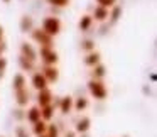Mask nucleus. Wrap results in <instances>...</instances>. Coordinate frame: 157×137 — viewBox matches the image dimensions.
Returning a JSON list of instances; mask_svg holds the SVG:
<instances>
[{
  "instance_id": "nucleus-1",
  "label": "nucleus",
  "mask_w": 157,
  "mask_h": 137,
  "mask_svg": "<svg viewBox=\"0 0 157 137\" xmlns=\"http://www.w3.org/2000/svg\"><path fill=\"white\" fill-rule=\"evenodd\" d=\"M42 31L48 36H51V37L59 34V31H61V21L58 17H46L44 22H42Z\"/></svg>"
},
{
  "instance_id": "nucleus-2",
  "label": "nucleus",
  "mask_w": 157,
  "mask_h": 137,
  "mask_svg": "<svg viewBox=\"0 0 157 137\" xmlns=\"http://www.w3.org/2000/svg\"><path fill=\"white\" fill-rule=\"evenodd\" d=\"M88 88H90V93H91L95 98H98V100H103L106 96L105 85H103L101 81H98V80H91V81L88 83Z\"/></svg>"
},
{
  "instance_id": "nucleus-3",
  "label": "nucleus",
  "mask_w": 157,
  "mask_h": 137,
  "mask_svg": "<svg viewBox=\"0 0 157 137\" xmlns=\"http://www.w3.org/2000/svg\"><path fill=\"white\" fill-rule=\"evenodd\" d=\"M41 58L48 66H54L58 63V53L52 48H41Z\"/></svg>"
},
{
  "instance_id": "nucleus-4",
  "label": "nucleus",
  "mask_w": 157,
  "mask_h": 137,
  "mask_svg": "<svg viewBox=\"0 0 157 137\" xmlns=\"http://www.w3.org/2000/svg\"><path fill=\"white\" fill-rule=\"evenodd\" d=\"M32 37H34V41H37L39 44H42V48H51L52 37H51V36H48L44 31H41V29L32 32Z\"/></svg>"
},
{
  "instance_id": "nucleus-5",
  "label": "nucleus",
  "mask_w": 157,
  "mask_h": 137,
  "mask_svg": "<svg viewBox=\"0 0 157 137\" xmlns=\"http://www.w3.org/2000/svg\"><path fill=\"white\" fill-rule=\"evenodd\" d=\"M42 75H44V78L48 83H54V81H58V78H59V71H58L56 66H46Z\"/></svg>"
},
{
  "instance_id": "nucleus-6",
  "label": "nucleus",
  "mask_w": 157,
  "mask_h": 137,
  "mask_svg": "<svg viewBox=\"0 0 157 137\" xmlns=\"http://www.w3.org/2000/svg\"><path fill=\"white\" fill-rule=\"evenodd\" d=\"M32 86H34L36 90H44V88H48V81H46V78H44V75L42 73H36L34 76H32Z\"/></svg>"
},
{
  "instance_id": "nucleus-7",
  "label": "nucleus",
  "mask_w": 157,
  "mask_h": 137,
  "mask_svg": "<svg viewBox=\"0 0 157 137\" xmlns=\"http://www.w3.org/2000/svg\"><path fill=\"white\" fill-rule=\"evenodd\" d=\"M22 58H25V59H29V61L34 63L36 59H37V53L34 51V48H32L31 44L24 42V44H22Z\"/></svg>"
},
{
  "instance_id": "nucleus-8",
  "label": "nucleus",
  "mask_w": 157,
  "mask_h": 137,
  "mask_svg": "<svg viewBox=\"0 0 157 137\" xmlns=\"http://www.w3.org/2000/svg\"><path fill=\"white\" fill-rule=\"evenodd\" d=\"M51 100H52V93L49 92L48 88H44V90L39 92L37 102H39V105H41V108H42V107H46V105H51Z\"/></svg>"
},
{
  "instance_id": "nucleus-9",
  "label": "nucleus",
  "mask_w": 157,
  "mask_h": 137,
  "mask_svg": "<svg viewBox=\"0 0 157 137\" xmlns=\"http://www.w3.org/2000/svg\"><path fill=\"white\" fill-rule=\"evenodd\" d=\"M12 85H14V90L15 92H19V90H24L25 88V78H24V75H15L14 76V80H12Z\"/></svg>"
},
{
  "instance_id": "nucleus-10",
  "label": "nucleus",
  "mask_w": 157,
  "mask_h": 137,
  "mask_svg": "<svg viewBox=\"0 0 157 137\" xmlns=\"http://www.w3.org/2000/svg\"><path fill=\"white\" fill-rule=\"evenodd\" d=\"M108 15H110V12H108V9H105V7H96L95 9V12H93V17L96 19V21H105V19H108Z\"/></svg>"
},
{
  "instance_id": "nucleus-11",
  "label": "nucleus",
  "mask_w": 157,
  "mask_h": 137,
  "mask_svg": "<svg viewBox=\"0 0 157 137\" xmlns=\"http://www.w3.org/2000/svg\"><path fill=\"white\" fill-rule=\"evenodd\" d=\"M71 108H73V98H71V96H64V98H61L59 110H61L63 113H68Z\"/></svg>"
},
{
  "instance_id": "nucleus-12",
  "label": "nucleus",
  "mask_w": 157,
  "mask_h": 137,
  "mask_svg": "<svg viewBox=\"0 0 157 137\" xmlns=\"http://www.w3.org/2000/svg\"><path fill=\"white\" fill-rule=\"evenodd\" d=\"M85 63L88 66H96L100 63V54L96 51H91V53H88V56L85 58Z\"/></svg>"
},
{
  "instance_id": "nucleus-13",
  "label": "nucleus",
  "mask_w": 157,
  "mask_h": 137,
  "mask_svg": "<svg viewBox=\"0 0 157 137\" xmlns=\"http://www.w3.org/2000/svg\"><path fill=\"white\" fill-rule=\"evenodd\" d=\"M27 120L32 122V123H36L37 120H41V110H39L37 107H32V108L27 112Z\"/></svg>"
},
{
  "instance_id": "nucleus-14",
  "label": "nucleus",
  "mask_w": 157,
  "mask_h": 137,
  "mask_svg": "<svg viewBox=\"0 0 157 137\" xmlns=\"http://www.w3.org/2000/svg\"><path fill=\"white\" fill-rule=\"evenodd\" d=\"M54 107L52 105H46V107H42L41 108V119L42 120H49V119H52V115H54Z\"/></svg>"
},
{
  "instance_id": "nucleus-15",
  "label": "nucleus",
  "mask_w": 157,
  "mask_h": 137,
  "mask_svg": "<svg viewBox=\"0 0 157 137\" xmlns=\"http://www.w3.org/2000/svg\"><path fill=\"white\" fill-rule=\"evenodd\" d=\"M15 95H17V103H19V105H25V103L29 102V93L25 92V88L15 92Z\"/></svg>"
},
{
  "instance_id": "nucleus-16",
  "label": "nucleus",
  "mask_w": 157,
  "mask_h": 137,
  "mask_svg": "<svg viewBox=\"0 0 157 137\" xmlns=\"http://www.w3.org/2000/svg\"><path fill=\"white\" fill-rule=\"evenodd\" d=\"M46 129H48V125H46V122L42 119L34 123V134H37V135H42L46 132Z\"/></svg>"
},
{
  "instance_id": "nucleus-17",
  "label": "nucleus",
  "mask_w": 157,
  "mask_h": 137,
  "mask_svg": "<svg viewBox=\"0 0 157 137\" xmlns=\"http://www.w3.org/2000/svg\"><path fill=\"white\" fill-rule=\"evenodd\" d=\"M91 22H93V17H90V15H83L81 21H79V29H81V31H86V29L91 25Z\"/></svg>"
},
{
  "instance_id": "nucleus-18",
  "label": "nucleus",
  "mask_w": 157,
  "mask_h": 137,
  "mask_svg": "<svg viewBox=\"0 0 157 137\" xmlns=\"http://www.w3.org/2000/svg\"><path fill=\"white\" fill-rule=\"evenodd\" d=\"M88 129H90V119H81L78 122V125H76V130H78V132H86Z\"/></svg>"
},
{
  "instance_id": "nucleus-19",
  "label": "nucleus",
  "mask_w": 157,
  "mask_h": 137,
  "mask_svg": "<svg viewBox=\"0 0 157 137\" xmlns=\"http://www.w3.org/2000/svg\"><path fill=\"white\" fill-rule=\"evenodd\" d=\"M93 76H95V80L96 78H103V76H105V66L103 65L93 66Z\"/></svg>"
},
{
  "instance_id": "nucleus-20",
  "label": "nucleus",
  "mask_w": 157,
  "mask_h": 137,
  "mask_svg": "<svg viewBox=\"0 0 157 137\" xmlns=\"http://www.w3.org/2000/svg\"><path fill=\"white\" fill-rule=\"evenodd\" d=\"M21 27H22V31H24V32H27V29H32V19L31 17H22Z\"/></svg>"
},
{
  "instance_id": "nucleus-21",
  "label": "nucleus",
  "mask_w": 157,
  "mask_h": 137,
  "mask_svg": "<svg viewBox=\"0 0 157 137\" xmlns=\"http://www.w3.org/2000/svg\"><path fill=\"white\" fill-rule=\"evenodd\" d=\"M86 107H88V100H86V98H78V100H76V103H75V108L76 110L81 112L83 108H86Z\"/></svg>"
},
{
  "instance_id": "nucleus-22",
  "label": "nucleus",
  "mask_w": 157,
  "mask_h": 137,
  "mask_svg": "<svg viewBox=\"0 0 157 137\" xmlns=\"http://www.w3.org/2000/svg\"><path fill=\"white\" fill-rule=\"evenodd\" d=\"M98 2V7H105V9H110L117 4V0H96Z\"/></svg>"
},
{
  "instance_id": "nucleus-23",
  "label": "nucleus",
  "mask_w": 157,
  "mask_h": 137,
  "mask_svg": "<svg viewBox=\"0 0 157 137\" xmlns=\"http://www.w3.org/2000/svg\"><path fill=\"white\" fill-rule=\"evenodd\" d=\"M51 5H56V7H66L69 4V0H48Z\"/></svg>"
},
{
  "instance_id": "nucleus-24",
  "label": "nucleus",
  "mask_w": 157,
  "mask_h": 137,
  "mask_svg": "<svg viewBox=\"0 0 157 137\" xmlns=\"http://www.w3.org/2000/svg\"><path fill=\"white\" fill-rule=\"evenodd\" d=\"M81 48L85 49V51H90V53H91L93 49H95V42H93V41H85Z\"/></svg>"
},
{
  "instance_id": "nucleus-25",
  "label": "nucleus",
  "mask_w": 157,
  "mask_h": 137,
  "mask_svg": "<svg viewBox=\"0 0 157 137\" xmlns=\"http://www.w3.org/2000/svg\"><path fill=\"white\" fill-rule=\"evenodd\" d=\"M46 132H49V137H58V127L56 125H49L46 129Z\"/></svg>"
},
{
  "instance_id": "nucleus-26",
  "label": "nucleus",
  "mask_w": 157,
  "mask_h": 137,
  "mask_svg": "<svg viewBox=\"0 0 157 137\" xmlns=\"http://www.w3.org/2000/svg\"><path fill=\"white\" fill-rule=\"evenodd\" d=\"M21 65L24 66V68H27V69H32L34 63H32V61H29V59H25V58H21Z\"/></svg>"
},
{
  "instance_id": "nucleus-27",
  "label": "nucleus",
  "mask_w": 157,
  "mask_h": 137,
  "mask_svg": "<svg viewBox=\"0 0 157 137\" xmlns=\"http://www.w3.org/2000/svg\"><path fill=\"white\" fill-rule=\"evenodd\" d=\"M120 14H122V9H120V7H115V10H113L112 15H108V17H112V21H117Z\"/></svg>"
},
{
  "instance_id": "nucleus-28",
  "label": "nucleus",
  "mask_w": 157,
  "mask_h": 137,
  "mask_svg": "<svg viewBox=\"0 0 157 137\" xmlns=\"http://www.w3.org/2000/svg\"><path fill=\"white\" fill-rule=\"evenodd\" d=\"M5 66H7V59H5V58H2V56H0V73H4Z\"/></svg>"
},
{
  "instance_id": "nucleus-29",
  "label": "nucleus",
  "mask_w": 157,
  "mask_h": 137,
  "mask_svg": "<svg viewBox=\"0 0 157 137\" xmlns=\"http://www.w3.org/2000/svg\"><path fill=\"white\" fill-rule=\"evenodd\" d=\"M19 137H27V135L24 134V130H22V129H19Z\"/></svg>"
},
{
  "instance_id": "nucleus-30",
  "label": "nucleus",
  "mask_w": 157,
  "mask_h": 137,
  "mask_svg": "<svg viewBox=\"0 0 157 137\" xmlns=\"http://www.w3.org/2000/svg\"><path fill=\"white\" fill-rule=\"evenodd\" d=\"M2 36H4V29H2V25H0V39H2Z\"/></svg>"
},
{
  "instance_id": "nucleus-31",
  "label": "nucleus",
  "mask_w": 157,
  "mask_h": 137,
  "mask_svg": "<svg viewBox=\"0 0 157 137\" xmlns=\"http://www.w3.org/2000/svg\"><path fill=\"white\" fill-rule=\"evenodd\" d=\"M66 137H75V135H73V134H69V135H66Z\"/></svg>"
},
{
  "instance_id": "nucleus-32",
  "label": "nucleus",
  "mask_w": 157,
  "mask_h": 137,
  "mask_svg": "<svg viewBox=\"0 0 157 137\" xmlns=\"http://www.w3.org/2000/svg\"><path fill=\"white\" fill-rule=\"evenodd\" d=\"M4 2H10V0H4Z\"/></svg>"
},
{
  "instance_id": "nucleus-33",
  "label": "nucleus",
  "mask_w": 157,
  "mask_h": 137,
  "mask_svg": "<svg viewBox=\"0 0 157 137\" xmlns=\"http://www.w3.org/2000/svg\"><path fill=\"white\" fill-rule=\"evenodd\" d=\"M39 137H46V135H39Z\"/></svg>"
},
{
  "instance_id": "nucleus-34",
  "label": "nucleus",
  "mask_w": 157,
  "mask_h": 137,
  "mask_svg": "<svg viewBox=\"0 0 157 137\" xmlns=\"http://www.w3.org/2000/svg\"><path fill=\"white\" fill-rule=\"evenodd\" d=\"M0 54H2V49H0Z\"/></svg>"
}]
</instances>
